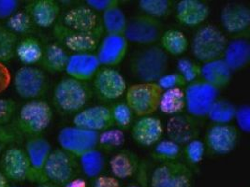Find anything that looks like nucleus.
Returning a JSON list of instances; mask_svg holds the SVG:
<instances>
[{"label":"nucleus","mask_w":250,"mask_h":187,"mask_svg":"<svg viewBox=\"0 0 250 187\" xmlns=\"http://www.w3.org/2000/svg\"><path fill=\"white\" fill-rule=\"evenodd\" d=\"M75 156L60 149L53 150L43 167V174L47 182L63 187L76 177L79 163Z\"/></svg>","instance_id":"nucleus-8"},{"label":"nucleus","mask_w":250,"mask_h":187,"mask_svg":"<svg viewBox=\"0 0 250 187\" xmlns=\"http://www.w3.org/2000/svg\"><path fill=\"white\" fill-rule=\"evenodd\" d=\"M32 23L42 28L54 26L60 13L59 4L55 0H35L26 7Z\"/></svg>","instance_id":"nucleus-25"},{"label":"nucleus","mask_w":250,"mask_h":187,"mask_svg":"<svg viewBox=\"0 0 250 187\" xmlns=\"http://www.w3.org/2000/svg\"><path fill=\"white\" fill-rule=\"evenodd\" d=\"M6 27L15 35L26 34L32 27V20L27 12H16L10 18H8Z\"/></svg>","instance_id":"nucleus-42"},{"label":"nucleus","mask_w":250,"mask_h":187,"mask_svg":"<svg viewBox=\"0 0 250 187\" xmlns=\"http://www.w3.org/2000/svg\"><path fill=\"white\" fill-rule=\"evenodd\" d=\"M92 81L94 92L104 101L120 98L127 89L125 78L114 68H101Z\"/></svg>","instance_id":"nucleus-13"},{"label":"nucleus","mask_w":250,"mask_h":187,"mask_svg":"<svg viewBox=\"0 0 250 187\" xmlns=\"http://www.w3.org/2000/svg\"><path fill=\"white\" fill-rule=\"evenodd\" d=\"M152 158L159 163L179 160L182 155V146L169 140H160L154 145Z\"/></svg>","instance_id":"nucleus-36"},{"label":"nucleus","mask_w":250,"mask_h":187,"mask_svg":"<svg viewBox=\"0 0 250 187\" xmlns=\"http://www.w3.org/2000/svg\"><path fill=\"white\" fill-rule=\"evenodd\" d=\"M53 34L60 46L69 50L73 54L96 53L98 45L103 37L94 34L83 33L70 29L62 23H56Z\"/></svg>","instance_id":"nucleus-12"},{"label":"nucleus","mask_w":250,"mask_h":187,"mask_svg":"<svg viewBox=\"0 0 250 187\" xmlns=\"http://www.w3.org/2000/svg\"><path fill=\"white\" fill-rule=\"evenodd\" d=\"M17 36L6 26H0V63H7L15 56Z\"/></svg>","instance_id":"nucleus-39"},{"label":"nucleus","mask_w":250,"mask_h":187,"mask_svg":"<svg viewBox=\"0 0 250 187\" xmlns=\"http://www.w3.org/2000/svg\"><path fill=\"white\" fill-rule=\"evenodd\" d=\"M61 23L68 28L87 34L103 37L102 17L99 13L92 11L86 5L68 10L64 14Z\"/></svg>","instance_id":"nucleus-15"},{"label":"nucleus","mask_w":250,"mask_h":187,"mask_svg":"<svg viewBox=\"0 0 250 187\" xmlns=\"http://www.w3.org/2000/svg\"><path fill=\"white\" fill-rule=\"evenodd\" d=\"M101 17L104 33L112 35H124L127 19L120 8V5L103 12Z\"/></svg>","instance_id":"nucleus-34"},{"label":"nucleus","mask_w":250,"mask_h":187,"mask_svg":"<svg viewBox=\"0 0 250 187\" xmlns=\"http://www.w3.org/2000/svg\"><path fill=\"white\" fill-rule=\"evenodd\" d=\"M5 139H7V134L5 132V129H3V127L0 126V141L5 143L6 142Z\"/></svg>","instance_id":"nucleus-52"},{"label":"nucleus","mask_w":250,"mask_h":187,"mask_svg":"<svg viewBox=\"0 0 250 187\" xmlns=\"http://www.w3.org/2000/svg\"><path fill=\"white\" fill-rule=\"evenodd\" d=\"M79 167L86 178L94 180L103 174L106 167V159L101 150L94 149L83 153L78 158Z\"/></svg>","instance_id":"nucleus-32"},{"label":"nucleus","mask_w":250,"mask_h":187,"mask_svg":"<svg viewBox=\"0 0 250 187\" xmlns=\"http://www.w3.org/2000/svg\"><path fill=\"white\" fill-rule=\"evenodd\" d=\"M43 54V47L41 42L33 37H24L17 43L15 56L24 66L33 67L40 63Z\"/></svg>","instance_id":"nucleus-30"},{"label":"nucleus","mask_w":250,"mask_h":187,"mask_svg":"<svg viewBox=\"0 0 250 187\" xmlns=\"http://www.w3.org/2000/svg\"><path fill=\"white\" fill-rule=\"evenodd\" d=\"M166 131L168 139L179 145H185L190 140L199 138L201 128L197 118L189 114H176L167 121Z\"/></svg>","instance_id":"nucleus-20"},{"label":"nucleus","mask_w":250,"mask_h":187,"mask_svg":"<svg viewBox=\"0 0 250 187\" xmlns=\"http://www.w3.org/2000/svg\"><path fill=\"white\" fill-rule=\"evenodd\" d=\"M234 120L237 124V129L249 134L250 132V107L249 105L239 106L236 108Z\"/></svg>","instance_id":"nucleus-45"},{"label":"nucleus","mask_w":250,"mask_h":187,"mask_svg":"<svg viewBox=\"0 0 250 187\" xmlns=\"http://www.w3.org/2000/svg\"><path fill=\"white\" fill-rule=\"evenodd\" d=\"M99 133L75 126L60 129L57 141L61 149L79 158L85 152L98 148Z\"/></svg>","instance_id":"nucleus-11"},{"label":"nucleus","mask_w":250,"mask_h":187,"mask_svg":"<svg viewBox=\"0 0 250 187\" xmlns=\"http://www.w3.org/2000/svg\"><path fill=\"white\" fill-rule=\"evenodd\" d=\"M210 14L208 5L201 0H181L175 6L177 21L188 27L200 26Z\"/></svg>","instance_id":"nucleus-24"},{"label":"nucleus","mask_w":250,"mask_h":187,"mask_svg":"<svg viewBox=\"0 0 250 187\" xmlns=\"http://www.w3.org/2000/svg\"><path fill=\"white\" fill-rule=\"evenodd\" d=\"M232 73L223 59H216L201 65L200 79L220 90L230 83Z\"/></svg>","instance_id":"nucleus-28"},{"label":"nucleus","mask_w":250,"mask_h":187,"mask_svg":"<svg viewBox=\"0 0 250 187\" xmlns=\"http://www.w3.org/2000/svg\"><path fill=\"white\" fill-rule=\"evenodd\" d=\"M125 143V134L123 130L111 128L99 133L98 148L104 152H114Z\"/></svg>","instance_id":"nucleus-37"},{"label":"nucleus","mask_w":250,"mask_h":187,"mask_svg":"<svg viewBox=\"0 0 250 187\" xmlns=\"http://www.w3.org/2000/svg\"><path fill=\"white\" fill-rule=\"evenodd\" d=\"M236 106L227 99H217L207 113V118L216 125L230 124L235 116Z\"/></svg>","instance_id":"nucleus-35"},{"label":"nucleus","mask_w":250,"mask_h":187,"mask_svg":"<svg viewBox=\"0 0 250 187\" xmlns=\"http://www.w3.org/2000/svg\"><path fill=\"white\" fill-rule=\"evenodd\" d=\"M13 86L17 94L23 99H39L45 94L48 80L45 72L41 69L24 66L15 72Z\"/></svg>","instance_id":"nucleus-9"},{"label":"nucleus","mask_w":250,"mask_h":187,"mask_svg":"<svg viewBox=\"0 0 250 187\" xmlns=\"http://www.w3.org/2000/svg\"><path fill=\"white\" fill-rule=\"evenodd\" d=\"M4 147H5V143H3V142H1V141H0V154L2 153V152H3Z\"/></svg>","instance_id":"nucleus-54"},{"label":"nucleus","mask_w":250,"mask_h":187,"mask_svg":"<svg viewBox=\"0 0 250 187\" xmlns=\"http://www.w3.org/2000/svg\"><path fill=\"white\" fill-rule=\"evenodd\" d=\"M62 187H87V183L83 178L74 177Z\"/></svg>","instance_id":"nucleus-50"},{"label":"nucleus","mask_w":250,"mask_h":187,"mask_svg":"<svg viewBox=\"0 0 250 187\" xmlns=\"http://www.w3.org/2000/svg\"><path fill=\"white\" fill-rule=\"evenodd\" d=\"M169 56L158 45L137 52L130 61V70L139 82H157L167 73Z\"/></svg>","instance_id":"nucleus-1"},{"label":"nucleus","mask_w":250,"mask_h":187,"mask_svg":"<svg viewBox=\"0 0 250 187\" xmlns=\"http://www.w3.org/2000/svg\"><path fill=\"white\" fill-rule=\"evenodd\" d=\"M2 173L13 182L30 181L33 170L24 150L18 147L9 148L2 157Z\"/></svg>","instance_id":"nucleus-16"},{"label":"nucleus","mask_w":250,"mask_h":187,"mask_svg":"<svg viewBox=\"0 0 250 187\" xmlns=\"http://www.w3.org/2000/svg\"><path fill=\"white\" fill-rule=\"evenodd\" d=\"M220 23L229 34L245 33L250 26V8L241 3H229L220 12Z\"/></svg>","instance_id":"nucleus-21"},{"label":"nucleus","mask_w":250,"mask_h":187,"mask_svg":"<svg viewBox=\"0 0 250 187\" xmlns=\"http://www.w3.org/2000/svg\"><path fill=\"white\" fill-rule=\"evenodd\" d=\"M183 146L182 154H184L185 159L188 163L191 166H196L203 161L206 149L204 140H200L198 138L190 140Z\"/></svg>","instance_id":"nucleus-41"},{"label":"nucleus","mask_w":250,"mask_h":187,"mask_svg":"<svg viewBox=\"0 0 250 187\" xmlns=\"http://www.w3.org/2000/svg\"><path fill=\"white\" fill-rule=\"evenodd\" d=\"M150 187H192V172L181 161L160 163L150 176Z\"/></svg>","instance_id":"nucleus-10"},{"label":"nucleus","mask_w":250,"mask_h":187,"mask_svg":"<svg viewBox=\"0 0 250 187\" xmlns=\"http://www.w3.org/2000/svg\"><path fill=\"white\" fill-rule=\"evenodd\" d=\"M157 82H138L127 87L125 103L138 117L153 115L159 110L162 94Z\"/></svg>","instance_id":"nucleus-5"},{"label":"nucleus","mask_w":250,"mask_h":187,"mask_svg":"<svg viewBox=\"0 0 250 187\" xmlns=\"http://www.w3.org/2000/svg\"><path fill=\"white\" fill-rule=\"evenodd\" d=\"M92 187H121V185L114 176L102 174L93 180Z\"/></svg>","instance_id":"nucleus-49"},{"label":"nucleus","mask_w":250,"mask_h":187,"mask_svg":"<svg viewBox=\"0 0 250 187\" xmlns=\"http://www.w3.org/2000/svg\"><path fill=\"white\" fill-rule=\"evenodd\" d=\"M73 126L101 133L114 127L110 107L95 105L83 109L75 113L72 120Z\"/></svg>","instance_id":"nucleus-17"},{"label":"nucleus","mask_w":250,"mask_h":187,"mask_svg":"<svg viewBox=\"0 0 250 187\" xmlns=\"http://www.w3.org/2000/svg\"></svg>","instance_id":"nucleus-56"},{"label":"nucleus","mask_w":250,"mask_h":187,"mask_svg":"<svg viewBox=\"0 0 250 187\" xmlns=\"http://www.w3.org/2000/svg\"><path fill=\"white\" fill-rule=\"evenodd\" d=\"M128 41L124 35L103 36L96 50V56L101 66L114 68L119 65L127 54Z\"/></svg>","instance_id":"nucleus-18"},{"label":"nucleus","mask_w":250,"mask_h":187,"mask_svg":"<svg viewBox=\"0 0 250 187\" xmlns=\"http://www.w3.org/2000/svg\"><path fill=\"white\" fill-rule=\"evenodd\" d=\"M160 48L169 56H181L188 49V39L182 31L169 29L163 31L159 38Z\"/></svg>","instance_id":"nucleus-31"},{"label":"nucleus","mask_w":250,"mask_h":187,"mask_svg":"<svg viewBox=\"0 0 250 187\" xmlns=\"http://www.w3.org/2000/svg\"><path fill=\"white\" fill-rule=\"evenodd\" d=\"M85 5L97 13H103L115 6H119L120 2L118 0H86Z\"/></svg>","instance_id":"nucleus-47"},{"label":"nucleus","mask_w":250,"mask_h":187,"mask_svg":"<svg viewBox=\"0 0 250 187\" xmlns=\"http://www.w3.org/2000/svg\"><path fill=\"white\" fill-rule=\"evenodd\" d=\"M127 187H144L141 184H132L130 186H128Z\"/></svg>","instance_id":"nucleus-55"},{"label":"nucleus","mask_w":250,"mask_h":187,"mask_svg":"<svg viewBox=\"0 0 250 187\" xmlns=\"http://www.w3.org/2000/svg\"><path fill=\"white\" fill-rule=\"evenodd\" d=\"M157 83L162 91L177 89V88H185L186 85L188 84L185 81V79L178 72L165 73L157 82Z\"/></svg>","instance_id":"nucleus-44"},{"label":"nucleus","mask_w":250,"mask_h":187,"mask_svg":"<svg viewBox=\"0 0 250 187\" xmlns=\"http://www.w3.org/2000/svg\"><path fill=\"white\" fill-rule=\"evenodd\" d=\"M0 187H10L9 180L2 173V171H0Z\"/></svg>","instance_id":"nucleus-51"},{"label":"nucleus","mask_w":250,"mask_h":187,"mask_svg":"<svg viewBox=\"0 0 250 187\" xmlns=\"http://www.w3.org/2000/svg\"><path fill=\"white\" fill-rule=\"evenodd\" d=\"M16 112V103L12 99L0 98V126H5L12 121Z\"/></svg>","instance_id":"nucleus-46"},{"label":"nucleus","mask_w":250,"mask_h":187,"mask_svg":"<svg viewBox=\"0 0 250 187\" xmlns=\"http://www.w3.org/2000/svg\"><path fill=\"white\" fill-rule=\"evenodd\" d=\"M112 175L117 180H126L136 174L141 164L136 153L127 149L115 152L109 161Z\"/></svg>","instance_id":"nucleus-27"},{"label":"nucleus","mask_w":250,"mask_h":187,"mask_svg":"<svg viewBox=\"0 0 250 187\" xmlns=\"http://www.w3.org/2000/svg\"><path fill=\"white\" fill-rule=\"evenodd\" d=\"M17 0H0V19H8L18 9Z\"/></svg>","instance_id":"nucleus-48"},{"label":"nucleus","mask_w":250,"mask_h":187,"mask_svg":"<svg viewBox=\"0 0 250 187\" xmlns=\"http://www.w3.org/2000/svg\"><path fill=\"white\" fill-rule=\"evenodd\" d=\"M69 55L58 43H51L43 48L41 65L43 71L50 73H59L66 70Z\"/></svg>","instance_id":"nucleus-29"},{"label":"nucleus","mask_w":250,"mask_h":187,"mask_svg":"<svg viewBox=\"0 0 250 187\" xmlns=\"http://www.w3.org/2000/svg\"><path fill=\"white\" fill-rule=\"evenodd\" d=\"M223 32L213 24L201 26L195 32L191 41L194 57L203 64L221 58L227 45Z\"/></svg>","instance_id":"nucleus-3"},{"label":"nucleus","mask_w":250,"mask_h":187,"mask_svg":"<svg viewBox=\"0 0 250 187\" xmlns=\"http://www.w3.org/2000/svg\"><path fill=\"white\" fill-rule=\"evenodd\" d=\"M163 33V24L159 19L139 14L127 20L124 37L131 43L151 46L159 41Z\"/></svg>","instance_id":"nucleus-7"},{"label":"nucleus","mask_w":250,"mask_h":187,"mask_svg":"<svg viewBox=\"0 0 250 187\" xmlns=\"http://www.w3.org/2000/svg\"><path fill=\"white\" fill-rule=\"evenodd\" d=\"M188 114L200 119L207 116L211 107L218 99L219 90L201 79L188 83L184 88Z\"/></svg>","instance_id":"nucleus-6"},{"label":"nucleus","mask_w":250,"mask_h":187,"mask_svg":"<svg viewBox=\"0 0 250 187\" xmlns=\"http://www.w3.org/2000/svg\"><path fill=\"white\" fill-rule=\"evenodd\" d=\"M114 126L117 129H128L132 125L134 113L125 102H117L110 107Z\"/></svg>","instance_id":"nucleus-40"},{"label":"nucleus","mask_w":250,"mask_h":187,"mask_svg":"<svg viewBox=\"0 0 250 187\" xmlns=\"http://www.w3.org/2000/svg\"><path fill=\"white\" fill-rule=\"evenodd\" d=\"M186 109L184 88L163 91L159 100V110L164 114L173 116L182 113Z\"/></svg>","instance_id":"nucleus-33"},{"label":"nucleus","mask_w":250,"mask_h":187,"mask_svg":"<svg viewBox=\"0 0 250 187\" xmlns=\"http://www.w3.org/2000/svg\"><path fill=\"white\" fill-rule=\"evenodd\" d=\"M238 140L239 130L236 127L230 124H213L206 130L204 142L209 152L222 156L233 152Z\"/></svg>","instance_id":"nucleus-14"},{"label":"nucleus","mask_w":250,"mask_h":187,"mask_svg":"<svg viewBox=\"0 0 250 187\" xmlns=\"http://www.w3.org/2000/svg\"><path fill=\"white\" fill-rule=\"evenodd\" d=\"M221 58L232 72L245 69L250 64V61L249 39L239 37L228 41Z\"/></svg>","instance_id":"nucleus-26"},{"label":"nucleus","mask_w":250,"mask_h":187,"mask_svg":"<svg viewBox=\"0 0 250 187\" xmlns=\"http://www.w3.org/2000/svg\"><path fill=\"white\" fill-rule=\"evenodd\" d=\"M100 69L101 64L95 53H82L69 56L65 71L68 77L87 82L93 80Z\"/></svg>","instance_id":"nucleus-23"},{"label":"nucleus","mask_w":250,"mask_h":187,"mask_svg":"<svg viewBox=\"0 0 250 187\" xmlns=\"http://www.w3.org/2000/svg\"><path fill=\"white\" fill-rule=\"evenodd\" d=\"M172 2L170 0H140L139 9L150 17L159 19L169 15L172 11Z\"/></svg>","instance_id":"nucleus-38"},{"label":"nucleus","mask_w":250,"mask_h":187,"mask_svg":"<svg viewBox=\"0 0 250 187\" xmlns=\"http://www.w3.org/2000/svg\"><path fill=\"white\" fill-rule=\"evenodd\" d=\"M177 72L185 79L187 83H190L200 79L201 65L191 59H179L177 62Z\"/></svg>","instance_id":"nucleus-43"},{"label":"nucleus","mask_w":250,"mask_h":187,"mask_svg":"<svg viewBox=\"0 0 250 187\" xmlns=\"http://www.w3.org/2000/svg\"><path fill=\"white\" fill-rule=\"evenodd\" d=\"M164 128L161 120L158 117H139L132 124L131 136L137 144L150 147L157 144L161 140Z\"/></svg>","instance_id":"nucleus-22"},{"label":"nucleus","mask_w":250,"mask_h":187,"mask_svg":"<svg viewBox=\"0 0 250 187\" xmlns=\"http://www.w3.org/2000/svg\"><path fill=\"white\" fill-rule=\"evenodd\" d=\"M52 151L51 143L42 136L30 137L26 140L24 152L33 170L31 182L39 185L47 182L43 174V167Z\"/></svg>","instance_id":"nucleus-19"},{"label":"nucleus","mask_w":250,"mask_h":187,"mask_svg":"<svg viewBox=\"0 0 250 187\" xmlns=\"http://www.w3.org/2000/svg\"><path fill=\"white\" fill-rule=\"evenodd\" d=\"M37 187H62L60 186H57L56 184H53V183H50V182H45V183H42V184H40L38 185Z\"/></svg>","instance_id":"nucleus-53"},{"label":"nucleus","mask_w":250,"mask_h":187,"mask_svg":"<svg viewBox=\"0 0 250 187\" xmlns=\"http://www.w3.org/2000/svg\"><path fill=\"white\" fill-rule=\"evenodd\" d=\"M92 89L87 82L65 77L57 82L53 99L57 108L67 113H77L88 103Z\"/></svg>","instance_id":"nucleus-2"},{"label":"nucleus","mask_w":250,"mask_h":187,"mask_svg":"<svg viewBox=\"0 0 250 187\" xmlns=\"http://www.w3.org/2000/svg\"><path fill=\"white\" fill-rule=\"evenodd\" d=\"M53 120V110L44 100L34 99L24 103L19 111L17 125L19 130L30 137L41 136Z\"/></svg>","instance_id":"nucleus-4"}]
</instances>
